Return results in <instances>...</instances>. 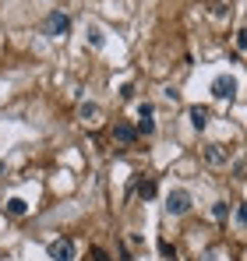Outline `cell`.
Instances as JSON below:
<instances>
[{
    "mask_svg": "<svg viewBox=\"0 0 247 261\" xmlns=\"http://www.w3.org/2000/svg\"><path fill=\"white\" fill-rule=\"evenodd\" d=\"M202 261H215V251H205V254H202Z\"/></svg>",
    "mask_w": 247,
    "mask_h": 261,
    "instance_id": "16",
    "label": "cell"
},
{
    "mask_svg": "<svg viewBox=\"0 0 247 261\" xmlns=\"http://www.w3.org/2000/svg\"><path fill=\"white\" fill-rule=\"evenodd\" d=\"M237 46H240V49H247V32H237Z\"/></svg>",
    "mask_w": 247,
    "mask_h": 261,
    "instance_id": "15",
    "label": "cell"
},
{
    "mask_svg": "<svg viewBox=\"0 0 247 261\" xmlns=\"http://www.w3.org/2000/svg\"><path fill=\"white\" fill-rule=\"evenodd\" d=\"M138 138V127H131V124H117L113 127V141H120V145H131Z\"/></svg>",
    "mask_w": 247,
    "mask_h": 261,
    "instance_id": "8",
    "label": "cell"
},
{
    "mask_svg": "<svg viewBox=\"0 0 247 261\" xmlns=\"http://www.w3.org/2000/svg\"><path fill=\"white\" fill-rule=\"evenodd\" d=\"M212 216L219 219V222H226V219H230V205H226V201H215V205H212Z\"/></svg>",
    "mask_w": 247,
    "mask_h": 261,
    "instance_id": "13",
    "label": "cell"
},
{
    "mask_svg": "<svg viewBox=\"0 0 247 261\" xmlns=\"http://www.w3.org/2000/svg\"><path fill=\"white\" fill-rule=\"evenodd\" d=\"M29 212V205L21 201V198H7V216H14V219H21Z\"/></svg>",
    "mask_w": 247,
    "mask_h": 261,
    "instance_id": "11",
    "label": "cell"
},
{
    "mask_svg": "<svg viewBox=\"0 0 247 261\" xmlns=\"http://www.w3.org/2000/svg\"><path fill=\"white\" fill-rule=\"evenodd\" d=\"M212 95L215 99H237V78L233 74H219V78H212Z\"/></svg>",
    "mask_w": 247,
    "mask_h": 261,
    "instance_id": "4",
    "label": "cell"
},
{
    "mask_svg": "<svg viewBox=\"0 0 247 261\" xmlns=\"http://www.w3.org/2000/svg\"><path fill=\"white\" fill-rule=\"evenodd\" d=\"M134 194L141 201H152L156 198V180H134Z\"/></svg>",
    "mask_w": 247,
    "mask_h": 261,
    "instance_id": "9",
    "label": "cell"
},
{
    "mask_svg": "<svg viewBox=\"0 0 247 261\" xmlns=\"http://www.w3.org/2000/svg\"><path fill=\"white\" fill-rule=\"evenodd\" d=\"M187 117H191V127L194 130H205L208 124H212V110H208V106H191Z\"/></svg>",
    "mask_w": 247,
    "mask_h": 261,
    "instance_id": "7",
    "label": "cell"
},
{
    "mask_svg": "<svg viewBox=\"0 0 247 261\" xmlns=\"http://www.w3.org/2000/svg\"><path fill=\"white\" fill-rule=\"evenodd\" d=\"M42 36L46 39H67L71 36V18L64 11H50L46 21H42Z\"/></svg>",
    "mask_w": 247,
    "mask_h": 261,
    "instance_id": "1",
    "label": "cell"
},
{
    "mask_svg": "<svg viewBox=\"0 0 247 261\" xmlns=\"http://www.w3.org/2000/svg\"><path fill=\"white\" fill-rule=\"evenodd\" d=\"M191 205H194V198H191V191H184V187H177V191L166 194V216H187Z\"/></svg>",
    "mask_w": 247,
    "mask_h": 261,
    "instance_id": "2",
    "label": "cell"
},
{
    "mask_svg": "<svg viewBox=\"0 0 247 261\" xmlns=\"http://www.w3.org/2000/svg\"><path fill=\"white\" fill-rule=\"evenodd\" d=\"M85 36H88V43L95 46V49H103V43H106V36H103V29H99V25H88V29H85Z\"/></svg>",
    "mask_w": 247,
    "mask_h": 261,
    "instance_id": "12",
    "label": "cell"
},
{
    "mask_svg": "<svg viewBox=\"0 0 247 261\" xmlns=\"http://www.w3.org/2000/svg\"><path fill=\"white\" fill-rule=\"evenodd\" d=\"M99 113H103V110H99L95 102H82V106H78V117H82L85 124H92V120H95Z\"/></svg>",
    "mask_w": 247,
    "mask_h": 261,
    "instance_id": "10",
    "label": "cell"
},
{
    "mask_svg": "<svg viewBox=\"0 0 247 261\" xmlns=\"http://www.w3.org/2000/svg\"><path fill=\"white\" fill-rule=\"evenodd\" d=\"M156 106L152 102H141L138 106V134H156Z\"/></svg>",
    "mask_w": 247,
    "mask_h": 261,
    "instance_id": "6",
    "label": "cell"
},
{
    "mask_svg": "<svg viewBox=\"0 0 247 261\" xmlns=\"http://www.w3.org/2000/svg\"><path fill=\"white\" fill-rule=\"evenodd\" d=\"M237 219H240V222H244V226H247V201H244V205H240V208H237Z\"/></svg>",
    "mask_w": 247,
    "mask_h": 261,
    "instance_id": "14",
    "label": "cell"
},
{
    "mask_svg": "<svg viewBox=\"0 0 247 261\" xmlns=\"http://www.w3.org/2000/svg\"><path fill=\"white\" fill-rule=\"evenodd\" d=\"M50 261H75V240H53L46 247Z\"/></svg>",
    "mask_w": 247,
    "mask_h": 261,
    "instance_id": "5",
    "label": "cell"
},
{
    "mask_svg": "<svg viewBox=\"0 0 247 261\" xmlns=\"http://www.w3.org/2000/svg\"><path fill=\"white\" fill-rule=\"evenodd\" d=\"M0 173H4V163H0Z\"/></svg>",
    "mask_w": 247,
    "mask_h": 261,
    "instance_id": "17",
    "label": "cell"
},
{
    "mask_svg": "<svg viewBox=\"0 0 247 261\" xmlns=\"http://www.w3.org/2000/svg\"><path fill=\"white\" fill-rule=\"evenodd\" d=\"M202 155H205L208 166H230V159H233V148H226L223 141H208L205 148H202Z\"/></svg>",
    "mask_w": 247,
    "mask_h": 261,
    "instance_id": "3",
    "label": "cell"
}]
</instances>
